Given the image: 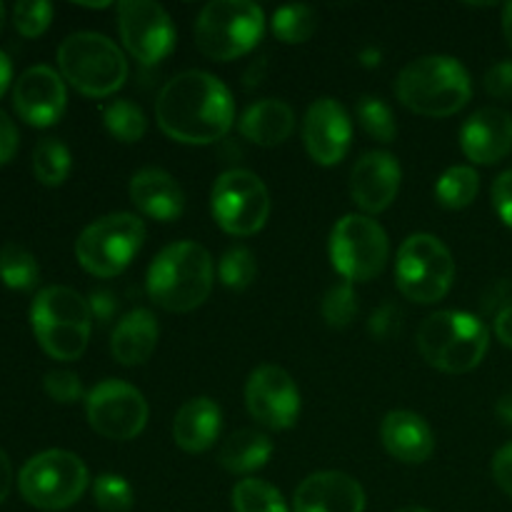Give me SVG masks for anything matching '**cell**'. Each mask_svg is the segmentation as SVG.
<instances>
[{
  "label": "cell",
  "mask_w": 512,
  "mask_h": 512,
  "mask_svg": "<svg viewBox=\"0 0 512 512\" xmlns=\"http://www.w3.org/2000/svg\"><path fill=\"white\" fill-rule=\"evenodd\" d=\"M155 120L158 128L178 143H218L235 123L233 93L223 80L205 70H185L170 78L158 93Z\"/></svg>",
  "instance_id": "1"
},
{
  "label": "cell",
  "mask_w": 512,
  "mask_h": 512,
  "mask_svg": "<svg viewBox=\"0 0 512 512\" xmlns=\"http://www.w3.org/2000/svg\"><path fill=\"white\" fill-rule=\"evenodd\" d=\"M213 283V258L193 240H180L160 250L145 278L150 300L168 313H190L200 308L208 300Z\"/></svg>",
  "instance_id": "2"
},
{
  "label": "cell",
  "mask_w": 512,
  "mask_h": 512,
  "mask_svg": "<svg viewBox=\"0 0 512 512\" xmlns=\"http://www.w3.org/2000/svg\"><path fill=\"white\" fill-rule=\"evenodd\" d=\"M395 95L413 113L450 118L468 105L473 80L460 60L450 55H423L400 70Z\"/></svg>",
  "instance_id": "3"
},
{
  "label": "cell",
  "mask_w": 512,
  "mask_h": 512,
  "mask_svg": "<svg viewBox=\"0 0 512 512\" xmlns=\"http://www.w3.org/2000/svg\"><path fill=\"white\" fill-rule=\"evenodd\" d=\"M490 333L480 318L463 310H440L418 328V350L430 368L463 375L483 363Z\"/></svg>",
  "instance_id": "4"
},
{
  "label": "cell",
  "mask_w": 512,
  "mask_h": 512,
  "mask_svg": "<svg viewBox=\"0 0 512 512\" xmlns=\"http://www.w3.org/2000/svg\"><path fill=\"white\" fill-rule=\"evenodd\" d=\"M30 323L40 348L55 360H78L85 353L93 330L90 305L78 290L50 285L35 295Z\"/></svg>",
  "instance_id": "5"
},
{
  "label": "cell",
  "mask_w": 512,
  "mask_h": 512,
  "mask_svg": "<svg viewBox=\"0 0 512 512\" xmlns=\"http://www.w3.org/2000/svg\"><path fill=\"white\" fill-rule=\"evenodd\" d=\"M58 68L78 93L105 98L128 80V60L123 50L100 33H73L60 43Z\"/></svg>",
  "instance_id": "6"
},
{
  "label": "cell",
  "mask_w": 512,
  "mask_h": 512,
  "mask_svg": "<svg viewBox=\"0 0 512 512\" xmlns=\"http://www.w3.org/2000/svg\"><path fill=\"white\" fill-rule=\"evenodd\" d=\"M265 15L250 0H213L195 20V45L218 63L240 58L260 43Z\"/></svg>",
  "instance_id": "7"
},
{
  "label": "cell",
  "mask_w": 512,
  "mask_h": 512,
  "mask_svg": "<svg viewBox=\"0 0 512 512\" xmlns=\"http://www.w3.org/2000/svg\"><path fill=\"white\" fill-rule=\"evenodd\" d=\"M455 260L443 240L415 233L403 240L395 260V285L410 303L433 305L450 293Z\"/></svg>",
  "instance_id": "8"
},
{
  "label": "cell",
  "mask_w": 512,
  "mask_h": 512,
  "mask_svg": "<svg viewBox=\"0 0 512 512\" xmlns=\"http://www.w3.org/2000/svg\"><path fill=\"white\" fill-rule=\"evenodd\" d=\"M145 240V225L133 213H110L90 223L75 240V258L95 278L123 273Z\"/></svg>",
  "instance_id": "9"
},
{
  "label": "cell",
  "mask_w": 512,
  "mask_h": 512,
  "mask_svg": "<svg viewBox=\"0 0 512 512\" xmlns=\"http://www.w3.org/2000/svg\"><path fill=\"white\" fill-rule=\"evenodd\" d=\"M88 468L68 450H45L20 468L18 488L25 503L38 510H65L83 498Z\"/></svg>",
  "instance_id": "10"
},
{
  "label": "cell",
  "mask_w": 512,
  "mask_h": 512,
  "mask_svg": "<svg viewBox=\"0 0 512 512\" xmlns=\"http://www.w3.org/2000/svg\"><path fill=\"white\" fill-rule=\"evenodd\" d=\"M330 263L348 283H368L383 273L390 243L383 225L370 215L350 213L330 230Z\"/></svg>",
  "instance_id": "11"
},
{
  "label": "cell",
  "mask_w": 512,
  "mask_h": 512,
  "mask_svg": "<svg viewBox=\"0 0 512 512\" xmlns=\"http://www.w3.org/2000/svg\"><path fill=\"white\" fill-rule=\"evenodd\" d=\"M210 210L220 228L235 238H250L265 228L270 218V193L250 170H228L210 193Z\"/></svg>",
  "instance_id": "12"
},
{
  "label": "cell",
  "mask_w": 512,
  "mask_h": 512,
  "mask_svg": "<svg viewBox=\"0 0 512 512\" xmlns=\"http://www.w3.org/2000/svg\"><path fill=\"white\" fill-rule=\"evenodd\" d=\"M90 428L108 440H133L148 425V400L135 385L108 378L95 385L85 398Z\"/></svg>",
  "instance_id": "13"
},
{
  "label": "cell",
  "mask_w": 512,
  "mask_h": 512,
  "mask_svg": "<svg viewBox=\"0 0 512 512\" xmlns=\"http://www.w3.org/2000/svg\"><path fill=\"white\" fill-rule=\"evenodd\" d=\"M118 33L125 50L143 65H158L175 48V25L168 10L150 0L118 3Z\"/></svg>",
  "instance_id": "14"
},
{
  "label": "cell",
  "mask_w": 512,
  "mask_h": 512,
  "mask_svg": "<svg viewBox=\"0 0 512 512\" xmlns=\"http://www.w3.org/2000/svg\"><path fill=\"white\" fill-rule=\"evenodd\" d=\"M245 405L263 428L288 430L300 415L298 385L278 365H260L245 383Z\"/></svg>",
  "instance_id": "15"
},
{
  "label": "cell",
  "mask_w": 512,
  "mask_h": 512,
  "mask_svg": "<svg viewBox=\"0 0 512 512\" xmlns=\"http://www.w3.org/2000/svg\"><path fill=\"white\" fill-rule=\"evenodd\" d=\"M303 143L310 158L333 168L348 155L353 143V120L335 98H318L303 120Z\"/></svg>",
  "instance_id": "16"
},
{
  "label": "cell",
  "mask_w": 512,
  "mask_h": 512,
  "mask_svg": "<svg viewBox=\"0 0 512 512\" xmlns=\"http://www.w3.org/2000/svg\"><path fill=\"white\" fill-rule=\"evenodd\" d=\"M65 103V80L50 65H33L15 80L13 108L33 128H50L58 123L65 113Z\"/></svg>",
  "instance_id": "17"
},
{
  "label": "cell",
  "mask_w": 512,
  "mask_h": 512,
  "mask_svg": "<svg viewBox=\"0 0 512 512\" xmlns=\"http://www.w3.org/2000/svg\"><path fill=\"white\" fill-rule=\"evenodd\" d=\"M403 170L395 155L385 150H370L350 173V198L363 213L378 215L393 205L398 198Z\"/></svg>",
  "instance_id": "18"
},
{
  "label": "cell",
  "mask_w": 512,
  "mask_h": 512,
  "mask_svg": "<svg viewBox=\"0 0 512 512\" xmlns=\"http://www.w3.org/2000/svg\"><path fill=\"white\" fill-rule=\"evenodd\" d=\"M293 512H365V490L338 470L313 473L295 488Z\"/></svg>",
  "instance_id": "19"
},
{
  "label": "cell",
  "mask_w": 512,
  "mask_h": 512,
  "mask_svg": "<svg viewBox=\"0 0 512 512\" xmlns=\"http://www.w3.org/2000/svg\"><path fill=\"white\" fill-rule=\"evenodd\" d=\"M460 148L475 165H495L512 150V115L503 108H483L465 120Z\"/></svg>",
  "instance_id": "20"
},
{
  "label": "cell",
  "mask_w": 512,
  "mask_h": 512,
  "mask_svg": "<svg viewBox=\"0 0 512 512\" xmlns=\"http://www.w3.org/2000/svg\"><path fill=\"white\" fill-rule=\"evenodd\" d=\"M130 200L148 218L173 223L185 210V193L178 180L160 168H143L130 180Z\"/></svg>",
  "instance_id": "21"
},
{
  "label": "cell",
  "mask_w": 512,
  "mask_h": 512,
  "mask_svg": "<svg viewBox=\"0 0 512 512\" xmlns=\"http://www.w3.org/2000/svg\"><path fill=\"white\" fill-rule=\"evenodd\" d=\"M380 440L395 460L408 465L425 463L435 453L433 428L425 423L423 415L410 410H393L385 415L380 425Z\"/></svg>",
  "instance_id": "22"
},
{
  "label": "cell",
  "mask_w": 512,
  "mask_h": 512,
  "mask_svg": "<svg viewBox=\"0 0 512 512\" xmlns=\"http://www.w3.org/2000/svg\"><path fill=\"white\" fill-rule=\"evenodd\" d=\"M223 428V410L215 400L190 398L183 408L175 413L173 420V440L185 453H205L218 440Z\"/></svg>",
  "instance_id": "23"
},
{
  "label": "cell",
  "mask_w": 512,
  "mask_h": 512,
  "mask_svg": "<svg viewBox=\"0 0 512 512\" xmlns=\"http://www.w3.org/2000/svg\"><path fill=\"white\" fill-rule=\"evenodd\" d=\"M160 325L150 310L138 308L123 315L110 335V353L125 368H135L150 360V355L158 348Z\"/></svg>",
  "instance_id": "24"
},
{
  "label": "cell",
  "mask_w": 512,
  "mask_h": 512,
  "mask_svg": "<svg viewBox=\"0 0 512 512\" xmlns=\"http://www.w3.org/2000/svg\"><path fill=\"white\" fill-rule=\"evenodd\" d=\"M240 135L263 148L283 145L295 130V113L285 100L265 98L240 115Z\"/></svg>",
  "instance_id": "25"
},
{
  "label": "cell",
  "mask_w": 512,
  "mask_h": 512,
  "mask_svg": "<svg viewBox=\"0 0 512 512\" xmlns=\"http://www.w3.org/2000/svg\"><path fill=\"white\" fill-rule=\"evenodd\" d=\"M273 440L260 430H238L218 450V463L233 475H250L273 458Z\"/></svg>",
  "instance_id": "26"
},
{
  "label": "cell",
  "mask_w": 512,
  "mask_h": 512,
  "mask_svg": "<svg viewBox=\"0 0 512 512\" xmlns=\"http://www.w3.org/2000/svg\"><path fill=\"white\" fill-rule=\"evenodd\" d=\"M480 175L470 165H453L435 183V198L443 208L463 210L478 198Z\"/></svg>",
  "instance_id": "27"
},
{
  "label": "cell",
  "mask_w": 512,
  "mask_h": 512,
  "mask_svg": "<svg viewBox=\"0 0 512 512\" xmlns=\"http://www.w3.org/2000/svg\"><path fill=\"white\" fill-rule=\"evenodd\" d=\"M70 168H73V158H70V150L65 143H60L55 138H45L35 145L33 173L40 185L58 188V185H63L68 180Z\"/></svg>",
  "instance_id": "28"
},
{
  "label": "cell",
  "mask_w": 512,
  "mask_h": 512,
  "mask_svg": "<svg viewBox=\"0 0 512 512\" xmlns=\"http://www.w3.org/2000/svg\"><path fill=\"white\" fill-rule=\"evenodd\" d=\"M270 28H273L275 38L285 45L308 43L318 30V15L310 5H285L273 13Z\"/></svg>",
  "instance_id": "29"
},
{
  "label": "cell",
  "mask_w": 512,
  "mask_h": 512,
  "mask_svg": "<svg viewBox=\"0 0 512 512\" xmlns=\"http://www.w3.org/2000/svg\"><path fill=\"white\" fill-rule=\"evenodd\" d=\"M38 260L23 245L8 243L0 248V280L10 290H33L38 285Z\"/></svg>",
  "instance_id": "30"
},
{
  "label": "cell",
  "mask_w": 512,
  "mask_h": 512,
  "mask_svg": "<svg viewBox=\"0 0 512 512\" xmlns=\"http://www.w3.org/2000/svg\"><path fill=\"white\" fill-rule=\"evenodd\" d=\"M233 510L235 512H290L283 493L275 485L258 478L240 480L233 488Z\"/></svg>",
  "instance_id": "31"
},
{
  "label": "cell",
  "mask_w": 512,
  "mask_h": 512,
  "mask_svg": "<svg viewBox=\"0 0 512 512\" xmlns=\"http://www.w3.org/2000/svg\"><path fill=\"white\" fill-rule=\"evenodd\" d=\"M103 123L105 130L113 135L120 143H138L148 130V120L140 105L133 100H113L108 108L103 110Z\"/></svg>",
  "instance_id": "32"
},
{
  "label": "cell",
  "mask_w": 512,
  "mask_h": 512,
  "mask_svg": "<svg viewBox=\"0 0 512 512\" xmlns=\"http://www.w3.org/2000/svg\"><path fill=\"white\" fill-rule=\"evenodd\" d=\"M358 295H355L353 283L343 280V283H335L328 293L323 295V303H320V315H323L325 325L335 330L348 328L350 323L358 315Z\"/></svg>",
  "instance_id": "33"
},
{
  "label": "cell",
  "mask_w": 512,
  "mask_h": 512,
  "mask_svg": "<svg viewBox=\"0 0 512 512\" xmlns=\"http://www.w3.org/2000/svg\"><path fill=\"white\" fill-rule=\"evenodd\" d=\"M358 120L363 125L365 133L370 135L378 143H393L395 133H398V125H395L393 110L388 103H383L380 98L373 95H365L358 103Z\"/></svg>",
  "instance_id": "34"
},
{
  "label": "cell",
  "mask_w": 512,
  "mask_h": 512,
  "mask_svg": "<svg viewBox=\"0 0 512 512\" xmlns=\"http://www.w3.org/2000/svg\"><path fill=\"white\" fill-rule=\"evenodd\" d=\"M220 283L230 290H245L253 285L255 275H258V263H255V255L250 253L243 245H235L228 253L220 258L218 265Z\"/></svg>",
  "instance_id": "35"
},
{
  "label": "cell",
  "mask_w": 512,
  "mask_h": 512,
  "mask_svg": "<svg viewBox=\"0 0 512 512\" xmlns=\"http://www.w3.org/2000/svg\"><path fill=\"white\" fill-rule=\"evenodd\" d=\"M93 500L103 512H130L135 503L133 485L123 475L105 473L93 483Z\"/></svg>",
  "instance_id": "36"
},
{
  "label": "cell",
  "mask_w": 512,
  "mask_h": 512,
  "mask_svg": "<svg viewBox=\"0 0 512 512\" xmlns=\"http://www.w3.org/2000/svg\"><path fill=\"white\" fill-rule=\"evenodd\" d=\"M53 5L45 0H20L13 8V25L23 38H38L50 28Z\"/></svg>",
  "instance_id": "37"
},
{
  "label": "cell",
  "mask_w": 512,
  "mask_h": 512,
  "mask_svg": "<svg viewBox=\"0 0 512 512\" xmlns=\"http://www.w3.org/2000/svg\"><path fill=\"white\" fill-rule=\"evenodd\" d=\"M43 388L48 398L60 405H73L83 398V383L70 370H50L43 378Z\"/></svg>",
  "instance_id": "38"
},
{
  "label": "cell",
  "mask_w": 512,
  "mask_h": 512,
  "mask_svg": "<svg viewBox=\"0 0 512 512\" xmlns=\"http://www.w3.org/2000/svg\"><path fill=\"white\" fill-rule=\"evenodd\" d=\"M368 330L375 340H388L400 330V310L393 303H383L370 315Z\"/></svg>",
  "instance_id": "39"
},
{
  "label": "cell",
  "mask_w": 512,
  "mask_h": 512,
  "mask_svg": "<svg viewBox=\"0 0 512 512\" xmlns=\"http://www.w3.org/2000/svg\"><path fill=\"white\" fill-rule=\"evenodd\" d=\"M485 90L498 100H512V60H500L485 73Z\"/></svg>",
  "instance_id": "40"
},
{
  "label": "cell",
  "mask_w": 512,
  "mask_h": 512,
  "mask_svg": "<svg viewBox=\"0 0 512 512\" xmlns=\"http://www.w3.org/2000/svg\"><path fill=\"white\" fill-rule=\"evenodd\" d=\"M493 208L508 228H512V170H505L493 183Z\"/></svg>",
  "instance_id": "41"
},
{
  "label": "cell",
  "mask_w": 512,
  "mask_h": 512,
  "mask_svg": "<svg viewBox=\"0 0 512 512\" xmlns=\"http://www.w3.org/2000/svg\"><path fill=\"white\" fill-rule=\"evenodd\" d=\"M493 480L512 500V443L503 445L493 458Z\"/></svg>",
  "instance_id": "42"
},
{
  "label": "cell",
  "mask_w": 512,
  "mask_h": 512,
  "mask_svg": "<svg viewBox=\"0 0 512 512\" xmlns=\"http://www.w3.org/2000/svg\"><path fill=\"white\" fill-rule=\"evenodd\" d=\"M18 143H20V135L18 128H15L13 120L8 118V113L0 110V165L10 163L18 153Z\"/></svg>",
  "instance_id": "43"
},
{
  "label": "cell",
  "mask_w": 512,
  "mask_h": 512,
  "mask_svg": "<svg viewBox=\"0 0 512 512\" xmlns=\"http://www.w3.org/2000/svg\"><path fill=\"white\" fill-rule=\"evenodd\" d=\"M88 305L90 313H93V320H98V323H108L115 315V310H118V300H115V295L110 290H95V293H90Z\"/></svg>",
  "instance_id": "44"
},
{
  "label": "cell",
  "mask_w": 512,
  "mask_h": 512,
  "mask_svg": "<svg viewBox=\"0 0 512 512\" xmlns=\"http://www.w3.org/2000/svg\"><path fill=\"white\" fill-rule=\"evenodd\" d=\"M495 335H498L500 343L512 348V303L505 305L495 318Z\"/></svg>",
  "instance_id": "45"
},
{
  "label": "cell",
  "mask_w": 512,
  "mask_h": 512,
  "mask_svg": "<svg viewBox=\"0 0 512 512\" xmlns=\"http://www.w3.org/2000/svg\"><path fill=\"white\" fill-rule=\"evenodd\" d=\"M10 485H13V468H10L8 455H5L3 448H0V505H3L5 498H8Z\"/></svg>",
  "instance_id": "46"
},
{
  "label": "cell",
  "mask_w": 512,
  "mask_h": 512,
  "mask_svg": "<svg viewBox=\"0 0 512 512\" xmlns=\"http://www.w3.org/2000/svg\"><path fill=\"white\" fill-rule=\"evenodd\" d=\"M10 80H13V63H10L8 55L0 50V98H3V93L8 90Z\"/></svg>",
  "instance_id": "47"
},
{
  "label": "cell",
  "mask_w": 512,
  "mask_h": 512,
  "mask_svg": "<svg viewBox=\"0 0 512 512\" xmlns=\"http://www.w3.org/2000/svg\"><path fill=\"white\" fill-rule=\"evenodd\" d=\"M495 413H498V418L503 420L505 425H512V390L498 400V405H495Z\"/></svg>",
  "instance_id": "48"
},
{
  "label": "cell",
  "mask_w": 512,
  "mask_h": 512,
  "mask_svg": "<svg viewBox=\"0 0 512 512\" xmlns=\"http://www.w3.org/2000/svg\"><path fill=\"white\" fill-rule=\"evenodd\" d=\"M503 33L508 38V45L512 48V3L503 8Z\"/></svg>",
  "instance_id": "49"
},
{
  "label": "cell",
  "mask_w": 512,
  "mask_h": 512,
  "mask_svg": "<svg viewBox=\"0 0 512 512\" xmlns=\"http://www.w3.org/2000/svg\"><path fill=\"white\" fill-rule=\"evenodd\" d=\"M360 58H363V65H368V68H375V65H380V50H365Z\"/></svg>",
  "instance_id": "50"
},
{
  "label": "cell",
  "mask_w": 512,
  "mask_h": 512,
  "mask_svg": "<svg viewBox=\"0 0 512 512\" xmlns=\"http://www.w3.org/2000/svg\"><path fill=\"white\" fill-rule=\"evenodd\" d=\"M398 512H430V510H425V508H418V505H408V508H400Z\"/></svg>",
  "instance_id": "51"
},
{
  "label": "cell",
  "mask_w": 512,
  "mask_h": 512,
  "mask_svg": "<svg viewBox=\"0 0 512 512\" xmlns=\"http://www.w3.org/2000/svg\"><path fill=\"white\" fill-rule=\"evenodd\" d=\"M3 25H5V5L0 3V30H3Z\"/></svg>",
  "instance_id": "52"
}]
</instances>
